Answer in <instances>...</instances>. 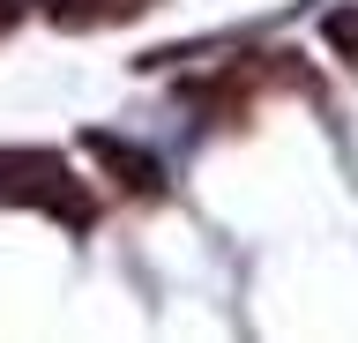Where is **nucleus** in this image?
<instances>
[{
	"label": "nucleus",
	"mask_w": 358,
	"mask_h": 343,
	"mask_svg": "<svg viewBox=\"0 0 358 343\" xmlns=\"http://www.w3.org/2000/svg\"><path fill=\"white\" fill-rule=\"evenodd\" d=\"M83 149L105 164L127 194H142V202H150V194H164V164H157L150 149H134V142H120V135H83Z\"/></svg>",
	"instance_id": "2"
},
{
	"label": "nucleus",
	"mask_w": 358,
	"mask_h": 343,
	"mask_svg": "<svg viewBox=\"0 0 358 343\" xmlns=\"http://www.w3.org/2000/svg\"><path fill=\"white\" fill-rule=\"evenodd\" d=\"M150 0H45V15L60 30H97V23H127V15H142Z\"/></svg>",
	"instance_id": "3"
},
{
	"label": "nucleus",
	"mask_w": 358,
	"mask_h": 343,
	"mask_svg": "<svg viewBox=\"0 0 358 343\" xmlns=\"http://www.w3.org/2000/svg\"><path fill=\"white\" fill-rule=\"evenodd\" d=\"M329 45L358 68V8H336V15H329Z\"/></svg>",
	"instance_id": "4"
},
{
	"label": "nucleus",
	"mask_w": 358,
	"mask_h": 343,
	"mask_svg": "<svg viewBox=\"0 0 358 343\" xmlns=\"http://www.w3.org/2000/svg\"><path fill=\"white\" fill-rule=\"evenodd\" d=\"M0 202L45 209V217H60V224H75V231L97 217L90 187L75 180L67 157H52V149H0Z\"/></svg>",
	"instance_id": "1"
}]
</instances>
